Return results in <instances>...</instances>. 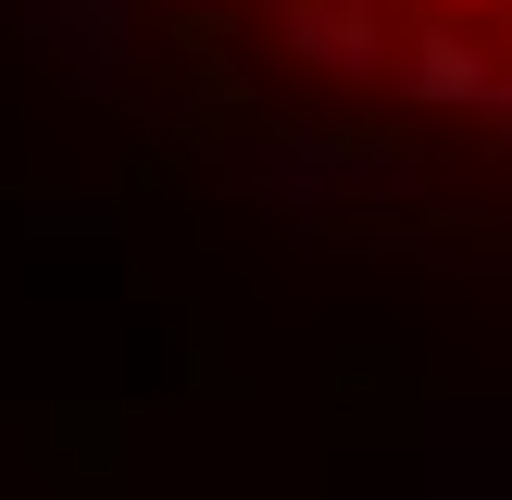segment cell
I'll list each match as a JSON object with an SVG mask.
<instances>
[{
    "instance_id": "cell-1",
    "label": "cell",
    "mask_w": 512,
    "mask_h": 500,
    "mask_svg": "<svg viewBox=\"0 0 512 500\" xmlns=\"http://www.w3.org/2000/svg\"><path fill=\"white\" fill-rule=\"evenodd\" d=\"M188 25L325 125L512 163V0H188Z\"/></svg>"
}]
</instances>
